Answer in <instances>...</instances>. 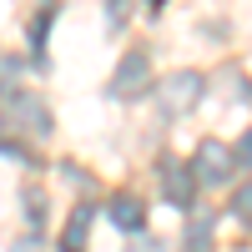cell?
Segmentation results:
<instances>
[{
  "label": "cell",
  "mask_w": 252,
  "mask_h": 252,
  "mask_svg": "<svg viewBox=\"0 0 252 252\" xmlns=\"http://www.w3.org/2000/svg\"><path fill=\"white\" fill-rule=\"evenodd\" d=\"M111 217H116L121 232H136V227L146 222V207H141L136 197H116V202H111Z\"/></svg>",
  "instance_id": "cell-7"
},
{
  "label": "cell",
  "mask_w": 252,
  "mask_h": 252,
  "mask_svg": "<svg viewBox=\"0 0 252 252\" xmlns=\"http://www.w3.org/2000/svg\"><path fill=\"white\" fill-rule=\"evenodd\" d=\"M187 237H192V242H187V252H207V237H212V217L197 212V217H192V232H187Z\"/></svg>",
  "instance_id": "cell-8"
},
{
  "label": "cell",
  "mask_w": 252,
  "mask_h": 252,
  "mask_svg": "<svg viewBox=\"0 0 252 252\" xmlns=\"http://www.w3.org/2000/svg\"><path fill=\"white\" fill-rule=\"evenodd\" d=\"M237 161H242V166H252V126H247L242 141H237Z\"/></svg>",
  "instance_id": "cell-10"
},
{
  "label": "cell",
  "mask_w": 252,
  "mask_h": 252,
  "mask_svg": "<svg viewBox=\"0 0 252 252\" xmlns=\"http://www.w3.org/2000/svg\"><path fill=\"white\" fill-rule=\"evenodd\" d=\"M15 252H35V242H20V247H15Z\"/></svg>",
  "instance_id": "cell-12"
},
{
  "label": "cell",
  "mask_w": 252,
  "mask_h": 252,
  "mask_svg": "<svg viewBox=\"0 0 252 252\" xmlns=\"http://www.w3.org/2000/svg\"><path fill=\"white\" fill-rule=\"evenodd\" d=\"M202 91H207V81H202L197 71H172V76L157 86L161 111L172 116V121H177V116H192V111H197V101H202Z\"/></svg>",
  "instance_id": "cell-1"
},
{
  "label": "cell",
  "mask_w": 252,
  "mask_h": 252,
  "mask_svg": "<svg viewBox=\"0 0 252 252\" xmlns=\"http://www.w3.org/2000/svg\"><path fill=\"white\" fill-rule=\"evenodd\" d=\"M26 212L40 222V192H35V187H31V192H26Z\"/></svg>",
  "instance_id": "cell-11"
},
{
  "label": "cell",
  "mask_w": 252,
  "mask_h": 252,
  "mask_svg": "<svg viewBox=\"0 0 252 252\" xmlns=\"http://www.w3.org/2000/svg\"><path fill=\"white\" fill-rule=\"evenodd\" d=\"M152 91V61H146L141 51H131L116 66V81H111V96H121V101H136V96H146Z\"/></svg>",
  "instance_id": "cell-3"
},
{
  "label": "cell",
  "mask_w": 252,
  "mask_h": 252,
  "mask_svg": "<svg viewBox=\"0 0 252 252\" xmlns=\"http://www.w3.org/2000/svg\"><path fill=\"white\" fill-rule=\"evenodd\" d=\"M232 212H237L242 222H252V187H242V192L232 197Z\"/></svg>",
  "instance_id": "cell-9"
},
{
  "label": "cell",
  "mask_w": 252,
  "mask_h": 252,
  "mask_svg": "<svg viewBox=\"0 0 252 252\" xmlns=\"http://www.w3.org/2000/svg\"><path fill=\"white\" fill-rule=\"evenodd\" d=\"M86 227H91V202H81L71 222H66V237H61V252H81L86 247Z\"/></svg>",
  "instance_id": "cell-6"
},
{
  "label": "cell",
  "mask_w": 252,
  "mask_h": 252,
  "mask_svg": "<svg viewBox=\"0 0 252 252\" xmlns=\"http://www.w3.org/2000/svg\"><path fill=\"white\" fill-rule=\"evenodd\" d=\"M161 182H166V202H177V207H192V197H197V172H187L182 161H166L161 166Z\"/></svg>",
  "instance_id": "cell-4"
},
{
  "label": "cell",
  "mask_w": 252,
  "mask_h": 252,
  "mask_svg": "<svg viewBox=\"0 0 252 252\" xmlns=\"http://www.w3.org/2000/svg\"><path fill=\"white\" fill-rule=\"evenodd\" d=\"M10 116H15V126H26L31 136H46L51 131V116H46V101H40V96H15L10 101Z\"/></svg>",
  "instance_id": "cell-5"
},
{
  "label": "cell",
  "mask_w": 252,
  "mask_h": 252,
  "mask_svg": "<svg viewBox=\"0 0 252 252\" xmlns=\"http://www.w3.org/2000/svg\"><path fill=\"white\" fill-rule=\"evenodd\" d=\"M232 166H237V152H227L222 141H202V146H197L192 172H197L202 187H222L227 177H232Z\"/></svg>",
  "instance_id": "cell-2"
}]
</instances>
